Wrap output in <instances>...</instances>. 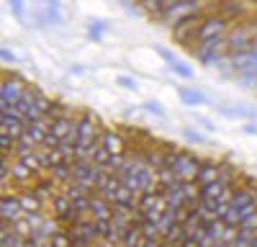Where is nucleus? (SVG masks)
I'll list each match as a JSON object with an SVG mask.
<instances>
[{
  "instance_id": "1",
  "label": "nucleus",
  "mask_w": 257,
  "mask_h": 247,
  "mask_svg": "<svg viewBox=\"0 0 257 247\" xmlns=\"http://www.w3.org/2000/svg\"><path fill=\"white\" fill-rule=\"evenodd\" d=\"M103 127L93 113H82L77 116V142H75V160H90L93 152L98 150Z\"/></svg>"
},
{
  "instance_id": "2",
  "label": "nucleus",
  "mask_w": 257,
  "mask_h": 247,
  "mask_svg": "<svg viewBox=\"0 0 257 247\" xmlns=\"http://www.w3.org/2000/svg\"><path fill=\"white\" fill-rule=\"evenodd\" d=\"M13 108L31 124V121H39V118H44V116L49 113V108H52V98H47L41 90H36V88L29 85L26 93L21 95V100L16 103Z\"/></svg>"
},
{
  "instance_id": "3",
  "label": "nucleus",
  "mask_w": 257,
  "mask_h": 247,
  "mask_svg": "<svg viewBox=\"0 0 257 247\" xmlns=\"http://www.w3.org/2000/svg\"><path fill=\"white\" fill-rule=\"evenodd\" d=\"M167 168L178 175V180H196L198 168H201V157H196L193 152L170 147L167 152Z\"/></svg>"
},
{
  "instance_id": "4",
  "label": "nucleus",
  "mask_w": 257,
  "mask_h": 247,
  "mask_svg": "<svg viewBox=\"0 0 257 247\" xmlns=\"http://www.w3.org/2000/svg\"><path fill=\"white\" fill-rule=\"evenodd\" d=\"M103 175H105V170L98 168L93 160H75L72 162V183H80L82 188H88L93 193L98 191Z\"/></svg>"
},
{
  "instance_id": "5",
  "label": "nucleus",
  "mask_w": 257,
  "mask_h": 247,
  "mask_svg": "<svg viewBox=\"0 0 257 247\" xmlns=\"http://www.w3.org/2000/svg\"><path fill=\"white\" fill-rule=\"evenodd\" d=\"M211 16V13H196V16H190L185 21H180L178 26H173V39L178 41V44L188 47L190 52L196 49V36H198V29L203 24V18Z\"/></svg>"
},
{
  "instance_id": "6",
  "label": "nucleus",
  "mask_w": 257,
  "mask_h": 247,
  "mask_svg": "<svg viewBox=\"0 0 257 247\" xmlns=\"http://www.w3.org/2000/svg\"><path fill=\"white\" fill-rule=\"evenodd\" d=\"M231 29V21L224 18L221 13H211L203 18V24L198 29V36H196V47L203 44V41H211V39H219V36H226Z\"/></svg>"
},
{
  "instance_id": "7",
  "label": "nucleus",
  "mask_w": 257,
  "mask_h": 247,
  "mask_svg": "<svg viewBox=\"0 0 257 247\" xmlns=\"http://www.w3.org/2000/svg\"><path fill=\"white\" fill-rule=\"evenodd\" d=\"M29 82L18 75H8L3 80V85H0V111H11L16 103L21 100V95L26 93Z\"/></svg>"
},
{
  "instance_id": "8",
  "label": "nucleus",
  "mask_w": 257,
  "mask_h": 247,
  "mask_svg": "<svg viewBox=\"0 0 257 247\" xmlns=\"http://www.w3.org/2000/svg\"><path fill=\"white\" fill-rule=\"evenodd\" d=\"M137 209H139V214H142V224L144 221H160L162 219V214L167 211V201H165V196L160 193V191H155V193H144L142 198H139V203H137Z\"/></svg>"
},
{
  "instance_id": "9",
  "label": "nucleus",
  "mask_w": 257,
  "mask_h": 247,
  "mask_svg": "<svg viewBox=\"0 0 257 247\" xmlns=\"http://www.w3.org/2000/svg\"><path fill=\"white\" fill-rule=\"evenodd\" d=\"M26 129H29V121L21 116L16 108L0 111V137H11L13 142H18L21 137L26 134Z\"/></svg>"
},
{
  "instance_id": "10",
  "label": "nucleus",
  "mask_w": 257,
  "mask_h": 247,
  "mask_svg": "<svg viewBox=\"0 0 257 247\" xmlns=\"http://www.w3.org/2000/svg\"><path fill=\"white\" fill-rule=\"evenodd\" d=\"M257 65V47L247 49V52H237V54H231L229 57V67H231V75L237 77L247 70H252Z\"/></svg>"
},
{
  "instance_id": "11",
  "label": "nucleus",
  "mask_w": 257,
  "mask_h": 247,
  "mask_svg": "<svg viewBox=\"0 0 257 247\" xmlns=\"http://www.w3.org/2000/svg\"><path fill=\"white\" fill-rule=\"evenodd\" d=\"M219 13L224 18H229L231 24H242V21H247L244 0H221V3H219Z\"/></svg>"
},
{
  "instance_id": "12",
  "label": "nucleus",
  "mask_w": 257,
  "mask_h": 247,
  "mask_svg": "<svg viewBox=\"0 0 257 247\" xmlns=\"http://www.w3.org/2000/svg\"><path fill=\"white\" fill-rule=\"evenodd\" d=\"M100 147L116 157V155H123V152L128 150V144H126V139H123L118 132L105 129V132H103V137H100Z\"/></svg>"
},
{
  "instance_id": "13",
  "label": "nucleus",
  "mask_w": 257,
  "mask_h": 247,
  "mask_svg": "<svg viewBox=\"0 0 257 247\" xmlns=\"http://www.w3.org/2000/svg\"><path fill=\"white\" fill-rule=\"evenodd\" d=\"M0 216H3V221H18L24 219V209H21V198L18 196H3V201H0Z\"/></svg>"
},
{
  "instance_id": "14",
  "label": "nucleus",
  "mask_w": 257,
  "mask_h": 247,
  "mask_svg": "<svg viewBox=\"0 0 257 247\" xmlns=\"http://www.w3.org/2000/svg\"><path fill=\"white\" fill-rule=\"evenodd\" d=\"M113 216V203H108L103 196L93 193L90 196V219L93 221H105V219H111Z\"/></svg>"
},
{
  "instance_id": "15",
  "label": "nucleus",
  "mask_w": 257,
  "mask_h": 247,
  "mask_svg": "<svg viewBox=\"0 0 257 247\" xmlns=\"http://www.w3.org/2000/svg\"><path fill=\"white\" fill-rule=\"evenodd\" d=\"M157 54H160V57L167 62V67L173 70L175 75H180V77H185V80H190V77H193V67H188L185 62H180V59H178L173 52H170V49H165V47H157Z\"/></svg>"
},
{
  "instance_id": "16",
  "label": "nucleus",
  "mask_w": 257,
  "mask_h": 247,
  "mask_svg": "<svg viewBox=\"0 0 257 247\" xmlns=\"http://www.w3.org/2000/svg\"><path fill=\"white\" fill-rule=\"evenodd\" d=\"M219 173H221V162H216V160H201L196 183H198V185L213 183V180H219Z\"/></svg>"
},
{
  "instance_id": "17",
  "label": "nucleus",
  "mask_w": 257,
  "mask_h": 247,
  "mask_svg": "<svg viewBox=\"0 0 257 247\" xmlns=\"http://www.w3.org/2000/svg\"><path fill=\"white\" fill-rule=\"evenodd\" d=\"M178 95H180V100L185 103L188 108H198V106H206V103H208L206 93H201V90H196V88H188V85L178 88Z\"/></svg>"
},
{
  "instance_id": "18",
  "label": "nucleus",
  "mask_w": 257,
  "mask_h": 247,
  "mask_svg": "<svg viewBox=\"0 0 257 247\" xmlns=\"http://www.w3.org/2000/svg\"><path fill=\"white\" fill-rule=\"evenodd\" d=\"M139 3H142V11H144V13L160 16V18H162L175 3H180V0H139Z\"/></svg>"
},
{
  "instance_id": "19",
  "label": "nucleus",
  "mask_w": 257,
  "mask_h": 247,
  "mask_svg": "<svg viewBox=\"0 0 257 247\" xmlns=\"http://www.w3.org/2000/svg\"><path fill=\"white\" fill-rule=\"evenodd\" d=\"M216 106V103H213ZM216 111L219 113H224V116H229V118H257V111L254 108H244V106H216Z\"/></svg>"
},
{
  "instance_id": "20",
  "label": "nucleus",
  "mask_w": 257,
  "mask_h": 247,
  "mask_svg": "<svg viewBox=\"0 0 257 247\" xmlns=\"http://www.w3.org/2000/svg\"><path fill=\"white\" fill-rule=\"evenodd\" d=\"M21 209H24V214H39V211H44V203L39 201V196L34 191H26V193H21Z\"/></svg>"
},
{
  "instance_id": "21",
  "label": "nucleus",
  "mask_w": 257,
  "mask_h": 247,
  "mask_svg": "<svg viewBox=\"0 0 257 247\" xmlns=\"http://www.w3.org/2000/svg\"><path fill=\"white\" fill-rule=\"evenodd\" d=\"M105 31H108V24H105V21H100V18L88 21V34H90L93 41H103V34Z\"/></svg>"
},
{
  "instance_id": "22",
  "label": "nucleus",
  "mask_w": 257,
  "mask_h": 247,
  "mask_svg": "<svg viewBox=\"0 0 257 247\" xmlns=\"http://www.w3.org/2000/svg\"><path fill=\"white\" fill-rule=\"evenodd\" d=\"M237 80H239V85H242L244 90H257V65H254L252 70L237 75Z\"/></svg>"
},
{
  "instance_id": "23",
  "label": "nucleus",
  "mask_w": 257,
  "mask_h": 247,
  "mask_svg": "<svg viewBox=\"0 0 257 247\" xmlns=\"http://www.w3.org/2000/svg\"><path fill=\"white\" fill-rule=\"evenodd\" d=\"M24 237L16 234L13 229L11 232H0V247H24Z\"/></svg>"
},
{
  "instance_id": "24",
  "label": "nucleus",
  "mask_w": 257,
  "mask_h": 247,
  "mask_svg": "<svg viewBox=\"0 0 257 247\" xmlns=\"http://www.w3.org/2000/svg\"><path fill=\"white\" fill-rule=\"evenodd\" d=\"M183 137H185L190 144H206V142H208V137H206L203 132L193 129V127H183Z\"/></svg>"
},
{
  "instance_id": "25",
  "label": "nucleus",
  "mask_w": 257,
  "mask_h": 247,
  "mask_svg": "<svg viewBox=\"0 0 257 247\" xmlns=\"http://www.w3.org/2000/svg\"><path fill=\"white\" fill-rule=\"evenodd\" d=\"M8 6H11V13L18 18V21H24L26 18V0H8Z\"/></svg>"
},
{
  "instance_id": "26",
  "label": "nucleus",
  "mask_w": 257,
  "mask_h": 247,
  "mask_svg": "<svg viewBox=\"0 0 257 247\" xmlns=\"http://www.w3.org/2000/svg\"><path fill=\"white\" fill-rule=\"evenodd\" d=\"M116 82L123 88V90H139V82H137V77H132V75H116Z\"/></svg>"
},
{
  "instance_id": "27",
  "label": "nucleus",
  "mask_w": 257,
  "mask_h": 247,
  "mask_svg": "<svg viewBox=\"0 0 257 247\" xmlns=\"http://www.w3.org/2000/svg\"><path fill=\"white\" fill-rule=\"evenodd\" d=\"M239 232H249V234H257V211H252L239 226H237Z\"/></svg>"
},
{
  "instance_id": "28",
  "label": "nucleus",
  "mask_w": 257,
  "mask_h": 247,
  "mask_svg": "<svg viewBox=\"0 0 257 247\" xmlns=\"http://www.w3.org/2000/svg\"><path fill=\"white\" fill-rule=\"evenodd\" d=\"M142 108H144L147 113H155V116H165V108H162V103H160V100H147Z\"/></svg>"
},
{
  "instance_id": "29",
  "label": "nucleus",
  "mask_w": 257,
  "mask_h": 247,
  "mask_svg": "<svg viewBox=\"0 0 257 247\" xmlns=\"http://www.w3.org/2000/svg\"><path fill=\"white\" fill-rule=\"evenodd\" d=\"M196 124H201L206 132H216V124H211V118H206V116H196Z\"/></svg>"
},
{
  "instance_id": "30",
  "label": "nucleus",
  "mask_w": 257,
  "mask_h": 247,
  "mask_svg": "<svg viewBox=\"0 0 257 247\" xmlns=\"http://www.w3.org/2000/svg\"><path fill=\"white\" fill-rule=\"evenodd\" d=\"M0 59H3V62H8V65H13V62H16V54H13L8 47H3V49H0Z\"/></svg>"
},
{
  "instance_id": "31",
  "label": "nucleus",
  "mask_w": 257,
  "mask_h": 247,
  "mask_svg": "<svg viewBox=\"0 0 257 247\" xmlns=\"http://www.w3.org/2000/svg\"><path fill=\"white\" fill-rule=\"evenodd\" d=\"M244 134H252V137H257V127H252V124H244Z\"/></svg>"
},
{
  "instance_id": "32",
  "label": "nucleus",
  "mask_w": 257,
  "mask_h": 247,
  "mask_svg": "<svg viewBox=\"0 0 257 247\" xmlns=\"http://www.w3.org/2000/svg\"><path fill=\"white\" fill-rule=\"evenodd\" d=\"M254 247H257V234H254Z\"/></svg>"
}]
</instances>
